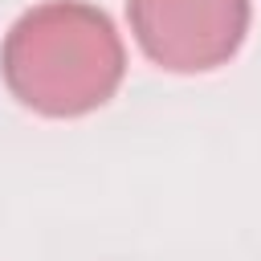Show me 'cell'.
<instances>
[{
  "label": "cell",
  "instance_id": "obj_2",
  "mask_svg": "<svg viewBox=\"0 0 261 261\" xmlns=\"http://www.w3.org/2000/svg\"><path fill=\"white\" fill-rule=\"evenodd\" d=\"M139 49L171 73L224 65L249 33V0H126Z\"/></svg>",
  "mask_w": 261,
  "mask_h": 261
},
{
  "label": "cell",
  "instance_id": "obj_1",
  "mask_svg": "<svg viewBox=\"0 0 261 261\" xmlns=\"http://www.w3.org/2000/svg\"><path fill=\"white\" fill-rule=\"evenodd\" d=\"M126 49L114 20L86 0H45L16 16L0 45L8 94L45 118H82L114 98Z\"/></svg>",
  "mask_w": 261,
  "mask_h": 261
}]
</instances>
